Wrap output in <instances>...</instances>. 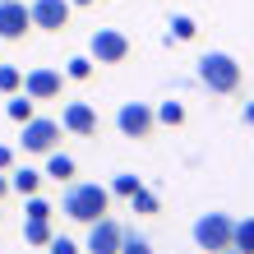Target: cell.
I'll list each match as a JSON object with an SVG mask.
<instances>
[{"label": "cell", "mask_w": 254, "mask_h": 254, "mask_svg": "<svg viewBox=\"0 0 254 254\" xmlns=\"http://www.w3.org/2000/svg\"><path fill=\"white\" fill-rule=\"evenodd\" d=\"M51 236H56L51 222H37V217L23 222V241H28V245H51Z\"/></svg>", "instance_id": "14"}, {"label": "cell", "mask_w": 254, "mask_h": 254, "mask_svg": "<svg viewBox=\"0 0 254 254\" xmlns=\"http://www.w3.org/2000/svg\"><path fill=\"white\" fill-rule=\"evenodd\" d=\"M245 125L254 129V102H245Z\"/></svg>", "instance_id": "28"}, {"label": "cell", "mask_w": 254, "mask_h": 254, "mask_svg": "<svg viewBox=\"0 0 254 254\" xmlns=\"http://www.w3.org/2000/svg\"><path fill=\"white\" fill-rule=\"evenodd\" d=\"M19 88H23V69L0 65V93H19Z\"/></svg>", "instance_id": "21"}, {"label": "cell", "mask_w": 254, "mask_h": 254, "mask_svg": "<svg viewBox=\"0 0 254 254\" xmlns=\"http://www.w3.org/2000/svg\"><path fill=\"white\" fill-rule=\"evenodd\" d=\"M157 125V111L148 107V102H125L121 111H116V129L125 134V139H148Z\"/></svg>", "instance_id": "5"}, {"label": "cell", "mask_w": 254, "mask_h": 254, "mask_svg": "<svg viewBox=\"0 0 254 254\" xmlns=\"http://www.w3.org/2000/svg\"><path fill=\"white\" fill-rule=\"evenodd\" d=\"M5 116H9V121H19V125H23V121H33V97H28V93H23V97H9Z\"/></svg>", "instance_id": "17"}, {"label": "cell", "mask_w": 254, "mask_h": 254, "mask_svg": "<svg viewBox=\"0 0 254 254\" xmlns=\"http://www.w3.org/2000/svg\"><path fill=\"white\" fill-rule=\"evenodd\" d=\"M9 167H14V153H9L5 143H0V171H9Z\"/></svg>", "instance_id": "26"}, {"label": "cell", "mask_w": 254, "mask_h": 254, "mask_svg": "<svg viewBox=\"0 0 254 254\" xmlns=\"http://www.w3.org/2000/svg\"><path fill=\"white\" fill-rule=\"evenodd\" d=\"M121 254H153V245H148L143 236H134V231H125V241H121Z\"/></svg>", "instance_id": "24"}, {"label": "cell", "mask_w": 254, "mask_h": 254, "mask_svg": "<svg viewBox=\"0 0 254 254\" xmlns=\"http://www.w3.org/2000/svg\"><path fill=\"white\" fill-rule=\"evenodd\" d=\"M37 185H42V171H33V167H19V171H14L9 167V190L14 194H23V199H28V194H37Z\"/></svg>", "instance_id": "12"}, {"label": "cell", "mask_w": 254, "mask_h": 254, "mask_svg": "<svg viewBox=\"0 0 254 254\" xmlns=\"http://www.w3.org/2000/svg\"><path fill=\"white\" fill-rule=\"evenodd\" d=\"M194 33H199V28H194V19H190V14H176L167 37H176V42H194Z\"/></svg>", "instance_id": "18"}, {"label": "cell", "mask_w": 254, "mask_h": 254, "mask_svg": "<svg viewBox=\"0 0 254 254\" xmlns=\"http://www.w3.org/2000/svg\"><path fill=\"white\" fill-rule=\"evenodd\" d=\"M157 121L162 125H181L185 121V107H181V102H162V107H157Z\"/></svg>", "instance_id": "22"}, {"label": "cell", "mask_w": 254, "mask_h": 254, "mask_svg": "<svg viewBox=\"0 0 254 254\" xmlns=\"http://www.w3.org/2000/svg\"><path fill=\"white\" fill-rule=\"evenodd\" d=\"M69 5H93V0H69Z\"/></svg>", "instance_id": "29"}, {"label": "cell", "mask_w": 254, "mask_h": 254, "mask_svg": "<svg viewBox=\"0 0 254 254\" xmlns=\"http://www.w3.org/2000/svg\"><path fill=\"white\" fill-rule=\"evenodd\" d=\"M51 254H79V245L69 241V236H51V245H47Z\"/></svg>", "instance_id": "25"}, {"label": "cell", "mask_w": 254, "mask_h": 254, "mask_svg": "<svg viewBox=\"0 0 254 254\" xmlns=\"http://www.w3.org/2000/svg\"><path fill=\"white\" fill-rule=\"evenodd\" d=\"M42 176H51V181H74V157H65V153H47V171Z\"/></svg>", "instance_id": "13"}, {"label": "cell", "mask_w": 254, "mask_h": 254, "mask_svg": "<svg viewBox=\"0 0 254 254\" xmlns=\"http://www.w3.org/2000/svg\"><path fill=\"white\" fill-rule=\"evenodd\" d=\"M88 56H93L97 65H121L129 56V37L121 28H97V33L88 37Z\"/></svg>", "instance_id": "4"}, {"label": "cell", "mask_w": 254, "mask_h": 254, "mask_svg": "<svg viewBox=\"0 0 254 254\" xmlns=\"http://www.w3.org/2000/svg\"><path fill=\"white\" fill-rule=\"evenodd\" d=\"M199 83L208 88V93H236L241 88V65H236V56L227 51H208L203 61H199Z\"/></svg>", "instance_id": "2"}, {"label": "cell", "mask_w": 254, "mask_h": 254, "mask_svg": "<svg viewBox=\"0 0 254 254\" xmlns=\"http://www.w3.org/2000/svg\"><path fill=\"white\" fill-rule=\"evenodd\" d=\"M61 129L69 134H97V111L88 107V102H65V111H61Z\"/></svg>", "instance_id": "11"}, {"label": "cell", "mask_w": 254, "mask_h": 254, "mask_svg": "<svg viewBox=\"0 0 254 254\" xmlns=\"http://www.w3.org/2000/svg\"><path fill=\"white\" fill-rule=\"evenodd\" d=\"M51 213H56V208H51L47 199H37V194H28V203H23V217H37V222H51Z\"/></svg>", "instance_id": "20"}, {"label": "cell", "mask_w": 254, "mask_h": 254, "mask_svg": "<svg viewBox=\"0 0 254 254\" xmlns=\"http://www.w3.org/2000/svg\"><path fill=\"white\" fill-rule=\"evenodd\" d=\"M56 139H61V121H42V116H33V121H23V153H42L47 157Z\"/></svg>", "instance_id": "7"}, {"label": "cell", "mask_w": 254, "mask_h": 254, "mask_svg": "<svg viewBox=\"0 0 254 254\" xmlns=\"http://www.w3.org/2000/svg\"><path fill=\"white\" fill-rule=\"evenodd\" d=\"M129 203H134V213H157V194L153 190H134Z\"/></svg>", "instance_id": "23"}, {"label": "cell", "mask_w": 254, "mask_h": 254, "mask_svg": "<svg viewBox=\"0 0 254 254\" xmlns=\"http://www.w3.org/2000/svg\"><path fill=\"white\" fill-rule=\"evenodd\" d=\"M28 28H33V14H28L23 0H0V37H5V42H19Z\"/></svg>", "instance_id": "9"}, {"label": "cell", "mask_w": 254, "mask_h": 254, "mask_svg": "<svg viewBox=\"0 0 254 254\" xmlns=\"http://www.w3.org/2000/svg\"><path fill=\"white\" fill-rule=\"evenodd\" d=\"M107 208H111V190L97 181H79L61 194V213L69 222H97V217H107Z\"/></svg>", "instance_id": "1"}, {"label": "cell", "mask_w": 254, "mask_h": 254, "mask_svg": "<svg viewBox=\"0 0 254 254\" xmlns=\"http://www.w3.org/2000/svg\"><path fill=\"white\" fill-rule=\"evenodd\" d=\"M107 190H111V194H121V199H134V190H143V181H139V176H129V171H125V176H116V181H111Z\"/></svg>", "instance_id": "19"}, {"label": "cell", "mask_w": 254, "mask_h": 254, "mask_svg": "<svg viewBox=\"0 0 254 254\" xmlns=\"http://www.w3.org/2000/svg\"><path fill=\"white\" fill-rule=\"evenodd\" d=\"M231 236H236V222L227 213H203L199 222H194V245H199L203 254L231 250Z\"/></svg>", "instance_id": "3"}, {"label": "cell", "mask_w": 254, "mask_h": 254, "mask_svg": "<svg viewBox=\"0 0 254 254\" xmlns=\"http://www.w3.org/2000/svg\"><path fill=\"white\" fill-rule=\"evenodd\" d=\"M231 250H241V254H254V217H245V222H236V236H231Z\"/></svg>", "instance_id": "15"}, {"label": "cell", "mask_w": 254, "mask_h": 254, "mask_svg": "<svg viewBox=\"0 0 254 254\" xmlns=\"http://www.w3.org/2000/svg\"><path fill=\"white\" fill-rule=\"evenodd\" d=\"M93 56H69L65 61V79H93Z\"/></svg>", "instance_id": "16"}, {"label": "cell", "mask_w": 254, "mask_h": 254, "mask_svg": "<svg viewBox=\"0 0 254 254\" xmlns=\"http://www.w3.org/2000/svg\"><path fill=\"white\" fill-rule=\"evenodd\" d=\"M222 254H241V250H222Z\"/></svg>", "instance_id": "30"}, {"label": "cell", "mask_w": 254, "mask_h": 254, "mask_svg": "<svg viewBox=\"0 0 254 254\" xmlns=\"http://www.w3.org/2000/svg\"><path fill=\"white\" fill-rule=\"evenodd\" d=\"M121 241H125V227L121 222H111V217H97V222H88V254H121Z\"/></svg>", "instance_id": "6"}, {"label": "cell", "mask_w": 254, "mask_h": 254, "mask_svg": "<svg viewBox=\"0 0 254 254\" xmlns=\"http://www.w3.org/2000/svg\"><path fill=\"white\" fill-rule=\"evenodd\" d=\"M23 93L33 97V102H51V97H61V69H47V65L28 69V74H23Z\"/></svg>", "instance_id": "10"}, {"label": "cell", "mask_w": 254, "mask_h": 254, "mask_svg": "<svg viewBox=\"0 0 254 254\" xmlns=\"http://www.w3.org/2000/svg\"><path fill=\"white\" fill-rule=\"evenodd\" d=\"M9 194V171H0V199Z\"/></svg>", "instance_id": "27"}, {"label": "cell", "mask_w": 254, "mask_h": 254, "mask_svg": "<svg viewBox=\"0 0 254 254\" xmlns=\"http://www.w3.org/2000/svg\"><path fill=\"white\" fill-rule=\"evenodd\" d=\"M69 0H33L28 5V14H33V28H47V33H61V28L69 23Z\"/></svg>", "instance_id": "8"}]
</instances>
